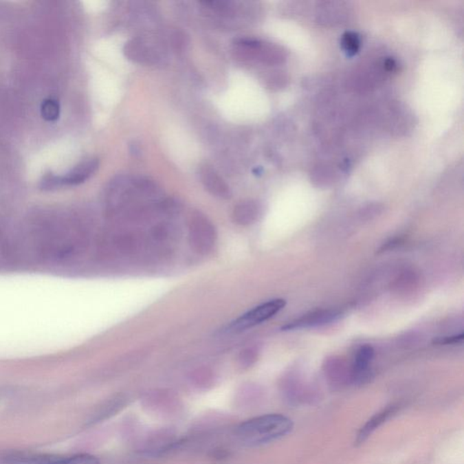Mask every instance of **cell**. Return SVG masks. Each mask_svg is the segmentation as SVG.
I'll return each mask as SVG.
<instances>
[{
    "label": "cell",
    "instance_id": "obj_4",
    "mask_svg": "<svg viewBox=\"0 0 464 464\" xmlns=\"http://www.w3.org/2000/svg\"><path fill=\"white\" fill-rule=\"evenodd\" d=\"M99 161L98 159H90V160L82 162L78 166L71 170L69 173L64 176H56L51 175L48 184L51 190H55L61 186H72V185H78L88 180L98 170Z\"/></svg>",
    "mask_w": 464,
    "mask_h": 464
},
{
    "label": "cell",
    "instance_id": "obj_10",
    "mask_svg": "<svg viewBox=\"0 0 464 464\" xmlns=\"http://www.w3.org/2000/svg\"><path fill=\"white\" fill-rule=\"evenodd\" d=\"M399 410V406L398 404H393L386 407V409L382 410V411L377 412V415H375L374 417L367 421V423L361 428L360 432H358L357 440H355V444L360 445L362 444L370 437L375 430L379 428L382 424L386 422L387 420L390 419L392 417H394L395 414Z\"/></svg>",
    "mask_w": 464,
    "mask_h": 464
},
{
    "label": "cell",
    "instance_id": "obj_3",
    "mask_svg": "<svg viewBox=\"0 0 464 464\" xmlns=\"http://www.w3.org/2000/svg\"><path fill=\"white\" fill-rule=\"evenodd\" d=\"M286 306V300L277 298L267 301L245 313L230 324V331L240 332L252 329L277 315Z\"/></svg>",
    "mask_w": 464,
    "mask_h": 464
},
{
    "label": "cell",
    "instance_id": "obj_15",
    "mask_svg": "<svg viewBox=\"0 0 464 464\" xmlns=\"http://www.w3.org/2000/svg\"><path fill=\"white\" fill-rule=\"evenodd\" d=\"M464 338L463 334L452 335V337L438 338L434 340L435 344H454L462 342Z\"/></svg>",
    "mask_w": 464,
    "mask_h": 464
},
{
    "label": "cell",
    "instance_id": "obj_9",
    "mask_svg": "<svg viewBox=\"0 0 464 464\" xmlns=\"http://www.w3.org/2000/svg\"><path fill=\"white\" fill-rule=\"evenodd\" d=\"M375 350L370 344L361 346L355 355L353 366V378L355 383L362 384L370 377V364L374 358Z\"/></svg>",
    "mask_w": 464,
    "mask_h": 464
},
{
    "label": "cell",
    "instance_id": "obj_2",
    "mask_svg": "<svg viewBox=\"0 0 464 464\" xmlns=\"http://www.w3.org/2000/svg\"><path fill=\"white\" fill-rule=\"evenodd\" d=\"M217 237V230L209 218L200 212H193L188 225L190 249L198 254H209L215 246Z\"/></svg>",
    "mask_w": 464,
    "mask_h": 464
},
{
    "label": "cell",
    "instance_id": "obj_1",
    "mask_svg": "<svg viewBox=\"0 0 464 464\" xmlns=\"http://www.w3.org/2000/svg\"><path fill=\"white\" fill-rule=\"evenodd\" d=\"M292 429L293 423L289 417L269 414L241 423L236 430V434L246 445L258 446L280 439L289 434Z\"/></svg>",
    "mask_w": 464,
    "mask_h": 464
},
{
    "label": "cell",
    "instance_id": "obj_11",
    "mask_svg": "<svg viewBox=\"0 0 464 464\" xmlns=\"http://www.w3.org/2000/svg\"><path fill=\"white\" fill-rule=\"evenodd\" d=\"M124 53L130 60L139 64L150 65L156 61L155 54L144 41L133 39L124 45Z\"/></svg>",
    "mask_w": 464,
    "mask_h": 464
},
{
    "label": "cell",
    "instance_id": "obj_7",
    "mask_svg": "<svg viewBox=\"0 0 464 464\" xmlns=\"http://www.w3.org/2000/svg\"><path fill=\"white\" fill-rule=\"evenodd\" d=\"M263 206L260 202L254 200L243 201L235 205L232 213V221L240 226H247L258 221Z\"/></svg>",
    "mask_w": 464,
    "mask_h": 464
},
{
    "label": "cell",
    "instance_id": "obj_14",
    "mask_svg": "<svg viewBox=\"0 0 464 464\" xmlns=\"http://www.w3.org/2000/svg\"><path fill=\"white\" fill-rule=\"evenodd\" d=\"M256 360H257V350L254 347H247L239 355V361L243 367L252 366Z\"/></svg>",
    "mask_w": 464,
    "mask_h": 464
},
{
    "label": "cell",
    "instance_id": "obj_13",
    "mask_svg": "<svg viewBox=\"0 0 464 464\" xmlns=\"http://www.w3.org/2000/svg\"><path fill=\"white\" fill-rule=\"evenodd\" d=\"M342 45L344 51L349 55H354L357 53L360 47V36L355 33L344 34L342 39Z\"/></svg>",
    "mask_w": 464,
    "mask_h": 464
},
{
    "label": "cell",
    "instance_id": "obj_6",
    "mask_svg": "<svg viewBox=\"0 0 464 464\" xmlns=\"http://www.w3.org/2000/svg\"><path fill=\"white\" fill-rule=\"evenodd\" d=\"M18 464H100L98 457L87 454L60 456V455L41 454L19 458Z\"/></svg>",
    "mask_w": 464,
    "mask_h": 464
},
{
    "label": "cell",
    "instance_id": "obj_12",
    "mask_svg": "<svg viewBox=\"0 0 464 464\" xmlns=\"http://www.w3.org/2000/svg\"><path fill=\"white\" fill-rule=\"evenodd\" d=\"M42 118L47 122H55L60 115V105L55 99H47L42 102L41 105Z\"/></svg>",
    "mask_w": 464,
    "mask_h": 464
},
{
    "label": "cell",
    "instance_id": "obj_8",
    "mask_svg": "<svg viewBox=\"0 0 464 464\" xmlns=\"http://www.w3.org/2000/svg\"><path fill=\"white\" fill-rule=\"evenodd\" d=\"M340 317V313L335 310H320L311 314L303 316L302 318L287 323L283 327V330L304 329V327L321 326V324L332 322Z\"/></svg>",
    "mask_w": 464,
    "mask_h": 464
},
{
    "label": "cell",
    "instance_id": "obj_5",
    "mask_svg": "<svg viewBox=\"0 0 464 464\" xmlns=\"http://www.w3.org/2000/svg\"><path fill=\"white\" fill-rule=\"evenodd\" d=\"M199 176H200V180L205 189L210 195L219 199H223V200H229L232 197V192L229 184L221 177L220 173L210 164L201 165L199 168Z\"/></svg>",
    "mask_w": 464,
    "mask_h": 464
}]
</instances>
